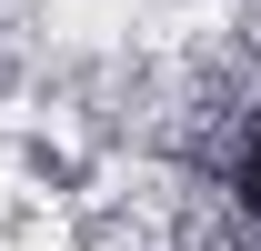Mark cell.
I'll use <instances>...</instances> for the list:
<instances>
[{
	"instance_id": "6da1fadb",
	"label": "cell",
	"mask_w": 261,
	"mask_h": 251,
	"mask_svg": "<svg viewBox=\"0 0 261 251\" xmlns=\"http://www.w3.org/2000/svg\"><path fill=\"white\" fill-rule=\"evenodd\" d=\"M231 201H241V241L261 251V131H251V151L231 161Z\"/></svg>"
}]
</instances>
